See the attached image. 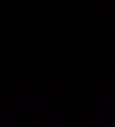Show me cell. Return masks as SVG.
Segmentation results:
<instances>
[]
</instances>
